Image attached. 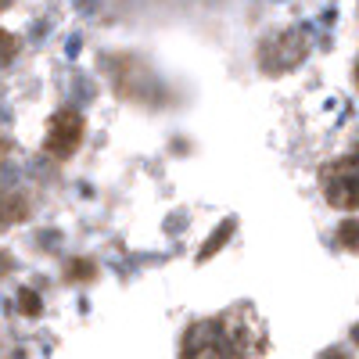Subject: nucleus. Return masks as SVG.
Masks as SVG:
<instances>
[{
	"instance_id": "f257e3e1",
	"label": "nucleus",
	"mask_w": 359,
	"mask_h": 359,
	"mask_svg": "<svg viewBox=\"0 0 359 359\" xmlns=\"http://www.w3.org/2000/svg\"><path fill=\"white\" fill-rule=\"evenodd\" d=\"M266 320L255 313V306L241 302L219 316L191 323L180 341V359H255L266 352Z\"/></svg>"
},
{
	"instance_id": "f03ea898",
	"label": "nucleus",
	"mask_w": 359,
	"mask_h": 359,
	"mask_svg": "<svg viewBox=\"0 0 359 359\" xmlns=\"http://www.w3.org/2000/svg\"><path fill=\"white\" fill-rule=\"evenodd\" d=\"M306 50H309L306 36L298 33V29H284V33L262 40V47H259V65H262L269 76H277V72L294 69V65L306 57Z\"/></svg>"
},
{
	"instance_id": "7ed1b4c3",
	"label": "nucleus",
	"mask_w": 359,
	"mask_h": 359,
	"mask_svg": "<svg viewBox=\"0 0 359 359\" xmlns=\"http://www.w3.org/2000/svg\"><path fill=\"white\" fill-rule=\"evenodd\" d=\"M320 187H323V198L331 201L334 208H341V212H352V208H355V187H359L355 158L345 155V158H334L331 165H323Z\"/></svg>"
},
{
	"instance_id": "20e7f679",
	"label": "nucleus",
	"mask_w": 359,
	"mask_h": 359,
	"mask_svg": "<svg viewBox=\"0 0 359 359\" xmlns=\"http://www.w3.org/2000/svg\"><path fill=\"white\" fill-rule=\"evenodd\" d=\"M83 130H86V123H83L79 111H72V108L54 111L50 123H47V137H43L47 155H54V158L76 155V147L83 144Z\"/></svg>"
},
{
	"instance_id": "39448f33",
	"label": "nucleus",
	"mask_w": 359,
	"mask_h": 359,
	"mask_svg": "<svg viewBox=\"0 0 359 359\" xmlns=\"http://www.w3.org/2000/svg\"><path fill=\"white\" fill-rule=\"evenodd\" d=\"M29 216V201L18 191H0V226L22 223Z\"/></svg>"
},
{
	"instance_id": "423d86ee",
	"label": "nucleus",
	"mask_w": 359,
	"mask_h": 359,
	"mask_svg": "<svg viewBox=\"0 0 359 359\" xmlns=\"http://www.w3.org/2000/svg\"><path fill=\"white\" fill-rule=\"evenodd\" d=\"M15 54H18V36H15V33H8V29L0 25V65H8Z\"/></svg>"
},
{
	"instance_id": "0eeeda50",
	"label": "nucleus",
	"mask_w": 359,
	"mask_h": 359,
	"mask_svg": "<svg viewBox=\"0 0 359 359\" xmlns=\"http://www.w3.org/2000/svg\"><path fill=\"white\" fill-rule=\"evenodd\" d=\"M18 309H22L25 316H40V294H36L33 287H22V291H18Z\"/></svg>"
},
{
	"instance_id": "6e6552de",
	"label": "nucleus",
	"mask_w": 359,
	"mask_h": 359,
	"mask_svg": "<svg viewBox=\"0 0 359 359\" xmlns=\"http://www.w3.org/2000/svg\"><path fill=\"white\" fill-rule=\"evenodd\" d=\"M90 277H94V262H90V259H72L69 262V280H90Z\"/></svg>"
},
{
	"instance_id": "1a4fd4ad",
	"label": "nucleus",
	"mask_w": 359,
	"mask_h": 359,
	"mask_svg": "<svg viewBox=\"0 0 359 359\" xmlns=\"http://www.w3.org/2000/svg\"><path fill=\"white\" fill-rule=\"evenodd\" d=\"M338 237H341L345 248H355V219H345L341 230H338Z\"/></svg>"
},
{
	"instance_id": "9d476101",
	"label": "nucleus",
	"mask_w": 359,
	"mask_h": 359,
	"mask_svg": "<svg viewBox=\"0 0 359 359\" xmlns=\"http://www.w3.org/2000/svg\"><path fill=\"white\" fill-rule=\"evenodd\" d=\"M8 4H11V0H0V8H8Z\"/></svg>"
},
{
	"instance_id": "9b49d317",
	"label": "nucleus",
	"mask_w": 359,
	"mask_h": 359,
	"mask_svg": "<svg viewBox=\"0 0 359 359\" xmlns=\"http://www.w3.org/2000/svg\"><path fill=\"white\" fill-rule=\"evenodd\" d=\"M0 158H4V147H0Z\"/></svg>"
}]
</instances>
